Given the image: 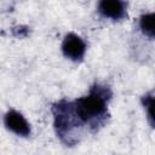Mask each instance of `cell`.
I'll return each instance as SVG.
<instances>
[{"label": "cell", "instance_id": "1", "mask_svg": "<svg viewBox=\"0 0 155 155\" xmlns=\"http://www.w3.org/2000/svg\"><path fill=\"white\" fill-rule=\"evenodd\" d=\"M111 92L108 87L94 85L88 96L79 98L73 103L74 113L80 124H94L97 119H102L107 114V101Z\"/></svg>", "mask_w": 155, "mask_h": 155}, {"label": "cell", "instance_id": "2", "mask_svg": "<svg viewBox=\"0 0 155 155\" xmlns=\"http://www.w3.org/2000/svg\"><path fill=\"white\" fill-rule=\"evenodd\" d=\"M62 51L65 57L73 61H80L86 52V44L79 35L69 33L62 42Z\"/></svg>", "mask_w": 155, "mask_h": 155}, {"label": "cell", "instance_id": "3", "mask_svg": "<svg viewBox=\"0 0 155 155\" xmlns=\"http://www.w3.org/2000/svg\"><path fill=\"white\" fill-rule=\"evenodd\" d=\"M5 125L13 133L27 137L30 134V126L22 114L16 110H10L5 115Z\"/></svg>", "mask_w": 155, "mask_h": 155}, {"label": "cell", "instance_id": "4", "mask_svg": "<svg viewBox=\"0 0 155 155\" xmlns=\"http://www.w3.org/2000/svg\"><path fill=\"white\" fill-rule=\"evenodd\" d=\"M98 10L104 17L111 19H120L125 16V5L122 0H101Z\"/></svg>", "mask_w": 155, "mask_h": 155}, {"label": "cell", "instance_id": "5", "mask_svg": "<svg viewBox=\"0 0 155 155\" xmlns=\"http://www.w3.org/2000/svg\"><path fill=\"white\" fill-rule=\"evenodd\" d=\"M139 27H140L142 31L147 36H149L150 39H153L154 38V34H155V29H154V13L150 12V13H145V15L140 16Z\"/></svg>", "mask_w": 155, "mask_h": 155}, {"label": "cell", "instance_id": "6", "mask_svg": "<svg viewBox=\"0 0 155 155\" xmlns=\"http://www.w3.org/2000/svg\"><path fill=\"white\" fill-rule=\"evenodd\" d=\"M143 104L144 108L148 110V117L151 125H154V116H153V105H154V98H153V93H148L144 96L143 98Z\"/></svg>", "mask_w": 155, "mask_h": 155}]
</instances>
